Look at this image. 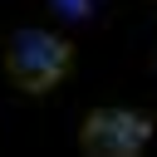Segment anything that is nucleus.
<instances>
[{"instance_id":"1","label":"nucleus","mask_w":157,"mask_h":157,"mask_svg":"<svg viewBox=\"0 0 157 157\" xmlns=\"http://www.w3.org/2000/svg\"><path fill=\"white\" fill-rule=\"evenodd\" d=\"M74 74V44L54 29H15L5 39V83L25 98L54 93Z\"/></svg>"},{"instance_id":"4","label":"nucleus","mask_w":157,"mask_h":157,"mask_svg":"<svg viewBox=\"0 0 157 157\" xmlns=\"http://www.w3.org/2000/svg\"><path fill=\"white\" fill-rule=\"evenodd\" d=\"M152 10H157V0H152Z\"/></svg>"},{"instance_id":"3","label":"nucleus","mask_w":157,"mask_h":157,"mask_svg":"<svg viewBox=\"0 0 157 157\" xmlns=\"http://www.w3.org/2000/svg\"><path fill=\"white\" fill-rule=\"evenodd\" d=\"M49 5H54L64 20H78V25H83V20H93V0H49Z\"/></svg>"},{"instance_id":"2","label":"nucleus","mask_w":157,"mask_h":157,"mask_svg":"<svg viewBox=\"0 0 157 157\" xmlns=\"http://www.w3.org/2000/svg\"><path fill=\"white\" fill-rule=\"evenodd\" d=\"M157 123L142 108H88L78 123V152L83 157H142Z\"/></svg>"}]
</instances>
